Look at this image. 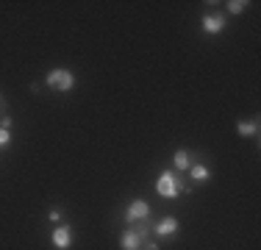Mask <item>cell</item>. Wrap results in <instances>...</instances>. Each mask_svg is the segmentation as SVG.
<instances>
[{"instance_id":"cell-1","label":"cell","mask_w":261,"mask_h":250,"mask_svg":"<svg viewBox=\"0 0 261 250\" xmlns=\"http://www.w3.org/2000/svg\"><path fill=\"white\" fill-rule=\"evenodd\" d=\"M153 225L147 222H139V225H128L125 231H122L120 236V250H142V245H145L147 239H150L153 234Z\"/></svg>"},{"instance_id":"cell-2","label":"cell","mask_w":261,"mask_h":250,"mask_svg":"<svg viewBox=\"0 0 261 250\" xmlns=\"http://www.w3.org/2000/svg\"><path fill=\"white\" fill-rule=\"evenodd\" d=\"M45 84H47V89L59 92V95H70L75 89V72L67 70V67H56V70L47 72Z\"/></svg>"},{"instance_id":"cell-3","label":"cell","mask_w":261,"mask_h":250,"mask_svg":"<svg viewBox=\"0 0 261 250\" xmlns=\"http://www.w3.org/2000/svg\"><path fill=\"white\" fill-rule=\"evenodd\" d=\"M156 192L161 197H167V200H172V197H178L184 192V181L178 178V172H172V170H164L156 178Z\"/></svg>"},{"instance_id":"cell-4","label":"cell","mask_w":261,"mask_h":250,"mask_svg":"<svg viewBox=\"0 0 261 250\" xmlns=\"http://www.w3.org/2000/svg\"><path fill=\"white\" fill-rule=\"evenodd\" d=\"M147 217H150V206H147V200H142V197L130 200L128 209H125V222L136 225V222H145Z\"/></svg>"},{"instance_id":"cell-5","label":"cell","mask_w":261,"mask_h":250,"mask_svg":"<svg viewBox=\"0 0 261 250\" xmlns=\"http://www.w3.org/2000/svg\"><path fill=\"white\" fill-rule=\"evenodd\" d=\"M150 231L159 239H172V236H178V231H181V222H178V217H161V220H156V225H153Z\"/></svg>"},{"instance_id":"cell-6","label":"cell","mask_w":261,"mask_h":250,"mask_svg":"<svg viewBox=\"0 0 261 250\" xmlns=\"http://www.w3.org/2000/svg\"><path fill=\"white\" fill-rule=\"evenodd\" d=\"M72 225H67V222H61V225H56L53 228V234H50V242H53V247L56 250H70L72 247Z\"/></svg>"},{"instance_id":"cell-7","label":"cell","mask_w":261,"mask_h":250,"mask_svg":"<svg viewBox=\"0 0 261 250\" xmlns=\"http://www.w3.org/2000/svg\"><path fill=\"white\" fill-rule=\"evenodd\" d=\"M200 28H203V34L217 36V34H222V31L228 28V22H225V17H222V14H217V11H208V14H203Z\"/></svg>"},{"instance_id":"cell-8","label":"cell","mask_w":261,"mask_h":250,"mask_svg":"<svg viewBox=\"0 0 261 250\" xmlns=\"http://www.w3.org/2000/svg\"><path fill=\"white\" fill-rule=\"evenodd\" d=\"M172 164L178 167V172H181V170H189V167L195 164V156H192L186 147H178L175 153H172Z\"/></svg>"},{"instance_id":"cell-9","label":"cell","mask_w":261,"mask_h":250,"mask_svg":"<svg viewBox=\"0 0 261 250\" xmlns=\"http://www.w3.org/2000/svg\"><path fill=\"white\" fill-rule=\"evenodd\" d=\"M236 134L245 136V139L247 136H258V120L256 117H253V120H239L236 122Z\"/></svg>"},{"instance_id":"cell-10","label":"cell","mask_w":261,"mask_h":250,"mask_svg":"<svg viewBox=\"0 0 261 250\" xmlns=\"http://www.w3.org/2000/svg\"><path fill=\"white\" fill-rule=\"evenodd\" d=\"M189 175H192V181H195V184H206V181H211V170L203 164V161L192 164V167H189Z\"/></svg>"},{"instance_id":"cell-11","label":"cell","mask_w":261,"mask_h":250,"mask_svg":"<svg viewBox=\"0 0 261 250\" xmlns=\"http://www.w3.org/2000/svg\"><path fill=\"white\" fill-rule=\"evenodd\" d=\"M225 9H228V14H242V11L250 9V3L247 0H231V3H225Z\"/></svg>"},{"instance_id":"cell-12","label":"cell","mask_w":261,"mask_h":250,"mask_svg":"<svg viewBox=\"0 0 261 250\" xmlns=\"http://www.w3.org/2000/svg\"><path fill=\"white\" fill-rule=\"evenodd\" d=\"M9 145H11V131L0 128V150H3V147H9Z\"/></svg>"},{"instance_id":"cell-13","label":"cell","mask_w":261,"mask_h":250,"mask_svg":"<svg viewBox=\"0 0 261 250\" xmlns=\"http://www.w3.org/2000/svg\"><path fill=\"white\" fill-rule=\"evenodd\" d=\"M47 220H50V222H59V220H61V209H50V211H47Z\"/></svg>"},{"instance_id":"cell-14","label":"cell","mask_w":261,"mask_h":250,"mask_svg":"<svg viewBox=\"0 0 261 250\" xmlns=\"http://www.w3.org/2000/svg\"><path fill=\"white\" fill-rule=\"evenodd\" d=\"M142 250H161V245H159V242H153V239H147L145 245H142Z\"/></svg>"},{"instance_id":"cell-15","label":"cell","mask_w":261,"mask_h":250,"mask_svg":"<svg viewBox=\"0 0 261 250\" xmlns=\"http://www.w3.org/2000/svg\"><path fill=\"white\" fill-rule=\"evenodd\" d=\"M0 128L9 131V128H11V117H3V120H0Z\"/></svg>"},{"instance_id":"cell-16","label":"cell","mask_w":261,"mask_h":250,"mask_svg":"<svg viewBox=\"0 0 261 250\" xmlns=\"http://www.w3.org/2000/svg\"><path fill=\"white\" fill-rule=\"evenodd\" d=\"M0 106H3V95H0Z\"/></svg>"}]
</instances>
